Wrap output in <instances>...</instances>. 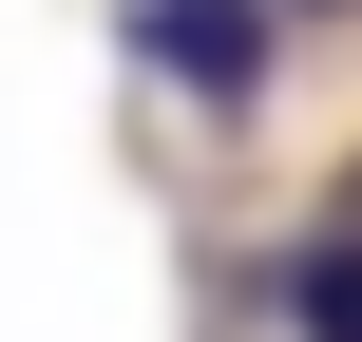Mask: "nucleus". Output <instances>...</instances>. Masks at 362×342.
Here are the masks:
<instances>
[{"instance_id":"nucleus-1","label":"nucleus","mask_w":362,"mask_h":342,"mask_svg":"<svg viewBox=\"0 0 362 342\" xmlns=\"http://www.w3.org/2000/svg\"><path fill=\"white\" fill-rule=\"evenodd\" d=\"M134 57H153V95L248 114L267 95V0H134Z\"/></svg>"},{"instance_id":"nucleus-2","label":"nucleus","mask_w":362,"mask_h":342,"mask_svg":"<svg viewBox=\"0 0 362 342\" xmlns=\"http://www.w3.org/2000/svg\"><path fill=\"white\" fill-rule=\"evenodd\" d=\"M286 324L305 342H362V209H325V228L286 248Z\"/></svg>"}]
</instances>
